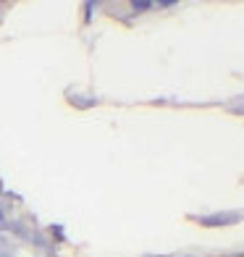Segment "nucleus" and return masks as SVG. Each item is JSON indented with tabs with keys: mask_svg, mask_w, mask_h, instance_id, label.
I'll use <instances>...</instances> for the list:
<instances>
[{
	"mask_svg": "<svg viewBox=\"0 0 244 257\" xmlns=\"http://www.w3.org/2000/svg\"><path fill=\"white\" fill-rule=\"evenodd\" d=\"M242 218V213H215V215H205L200 218L202 226H231Z\"/></svg>",
	"mask_w": 244,
	"mask_h": 257,
	"instance_id": "f257e3e1",
	"label": "nucleus"
},
{
	"mask_svg": "<svg viewBox=\"0 0 244 257\" xmlns=\"http://www.w3.org/2000/svg\"><path fill=\"white\" fill-rule=\"evenodd\" d=\"M131 8H134V11H147V8H153V3H147V0H142V3H139V0H134V3H131Z\"/></svg>",
	"mask_w": 244,
	"mask_h": 257,
	"instance_id": "f03ea898",
	"label": "nucleus"
},
{
	"mask_svg": "<svg viewBox=\"0 0 244 257\" xmlns=\"http://www.w3.org/2000/svg\"><path fill=\"white\" fill-rule=\"evenodd\" d=\"M0 223H3V213H0Z\"/></svg>",
	"mask_w": 244,
	"mask_h": 257,
	"instance_id": "7ed1b4c3",
	"label": "nucleus"
}]
</instances>
